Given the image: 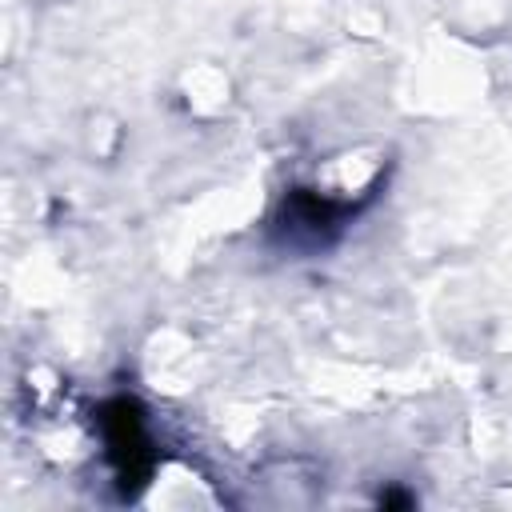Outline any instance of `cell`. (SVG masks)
Listing matches in <instances>:
<instances>
[{"instance_id": "obj_1", "label": "cell", "mask_w": 512, "mask_h": 512, "mask_svg": "<svg viewBox=\"0 0 512 512\" xmlns=\"http://www.w3.org/2000/svg\"><path fill=\"white\" fill-rule=\"evenodd\" d=\"M96 424L104 436L108 464L116 472V488L124 500L140 496L156 468V448L148 436V416L136 396H112L96 408Z\"/></svg>"}, {"instance_id": "obj_3", "label": "cell", "mask_w": 512, "mask_h": 512, "mask_svg": "<svg viewBox=\"0 0 512 512\" xmlns=\"http://www.w3.org/2000/svg\"><path fill=\"white\" fill-rule=\"evenodd\" d=\"M412 504H416V496H412V492H400V488L380 492V508H412Z\"/></svg>"}, {"instance_id": "obj_2", "label": "cell", "mask_w": 512, "mask_h": 512, "mask_svg": "<svg viewBox=\"0 0 512 512\" xmlns=\"http://www.w3.org/2000/svg\"><path fill=\"white\" fill-rule=\"evenodd\" d=\"M356 204L324 196L316 188H288L272 212V240L292 252H324L352 224Z\"/></svg>"}]
</instances>
